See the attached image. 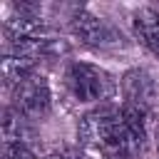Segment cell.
<instances>
[{
    "label": "cell",
    "instance_id": "obj_1",
    "mask_svg": "<svg viewBox=\"0 0 159 159\" xmlns=\"http://www.w3.org/2000/svg\"><path fill=\"white\" fill-rule=\"evenodd\" d=\"M67 89L77 102H102L114 92V80L97 65L72 62L65 75Z\"/></svg>",
    "mask_w": 159,
    "mask_h": 159
},
{
    "label": "cell",
    "instance_id": "obj_4",
    "mask_svg": "<svg viewBox=\"0 0 159 159\" xmlns=\"http://www.w3.org/2000/svg\"><path fill=\"white\" fill-rule=\"evenodd\" d=\"M122 94H124V102L149 109L157 97V87H154V80L144 70H129L122 77Z\"/></svg>",
    "mask_w": 159,
    "mask_h": 159
},
{
    "label": "cell",
    "instance_id": "obj_6",
    "mask_svg": "<svg viewBox=\"0 0 159 159\" xmlns=\"http://www.w3.org/2000/svg\"><path fill=\"white\" fill-rule=\"evenodd\" d=\"M35 65H37V60L5 52V57L0 60V72H2L5 84L7 87H17L22 80H27L30 75H35Z\"/></svg>",
    "mask_w": 159,
    "mask_h": 159
},
{
    "label": "cell",
    "instance_id": "obj_3",
    "mask_svg": "<svg viewBox=\"0 0 159 159\" xmlns=\"http://www.w3.org/2000/svg\"><path fill=\"white\" fill-rule=\"evenodd\" d=\"M72 32L87 42V45H94V47H109V45H117L122 37L99 17H94L92 12L87 10H80L75 17H72Z\"/></svg>",
    "mask_w": 159,
    "mask_h": 159
},
{
    "label": "cell",
    "instance_id": "obj_10",
    "mask_svg": "<svg viewBox=\"0 0 159 159\" xmlns=\"http://www.w3.org/2000/svg\"><path fill=\"white\" fill-rule=\"evenodd\" d=\"M45 159H65L62 154H50V157H45Z\"/></svg>",
    "mask_w": 159,
    "mask_h": 159
},
{
    "label": "cell",
    "instance_id": "obj_7",
    "mask_svg": "<svg viewBox=\"0 0 159 159\" xmlns=\"http://www.w3.org/2000/svg\"><path fill=\"white\" fill-rule=\"evenodd\" d=\"M22 122H25V117H22L15 107L5 109V114H2V134H5V144H22V137H25V127H22Z\"/></svg>",
    "mask_w": 159,
    "mask_h": 159
},
{
    "label": "cell",
    "instance_id": "obj_9",
    "mask_svg": "<svg viewBox=\"0 0 159 159\" xmlns=\"http://www.w3.org/2000/svg\"><path fill=\"white\" fill-rule=\"evenodd\" d=\"M62 157H65V159H87V157H84L82 152H77V149H67Z\"/></svg>",
    "mask_w": 159,
    "mask_h": 159
},
{
    "label": "cell",
    "instance_id": "obj_5",
    "mask_svg": "<svg viewBox=\"0 0 159 159\" xmlns=\"http://www.w3.org/2000/svg\"><path fill=\"white\" fill-rule=\"evenodd\" d=\"M137 40L154 55H159V12L154 7H139L132 17Z\"/></svg>",
    "mask_w": 159,
    "mask_h": 159
},
{
    "label": "cell",
    "instance_id": "obj_2",
    "mask_svg": "<svg viewBox=\"0 0 159 159\" xmlns=\"http://www.w3.org/2000/svg\"><path fill=\"white\" fill-rule=\"evenodd\" d=\"M15 109L25 119H40L50 109V84L42 75H30L15 87Z\"/></svg>",
    "mask_w": 159,
    "mask_h": 159
},
{
    "label": "cell",
    "instance_id": "obj_8",
    "mask_svg": "<svg viewBox=\"0 0 159 159\" xmlns=\"http://www.w3.org/2000/svg\"><path fill=\"white\" fill-rule=\"evenodd\" d=\"M5 159H35L25 144H5Z\"/></svg>",
    "mask_w": 159,
    "mask_h": 159
}]
</instances>
